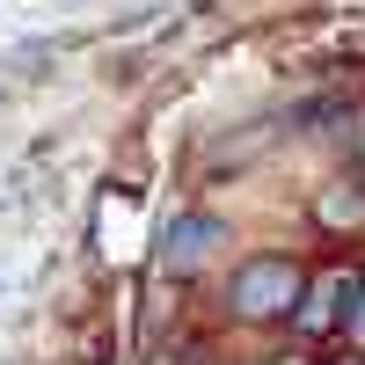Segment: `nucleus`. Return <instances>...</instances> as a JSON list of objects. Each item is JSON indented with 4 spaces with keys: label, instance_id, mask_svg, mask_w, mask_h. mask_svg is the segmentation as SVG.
<instances>
[{
    "label": "nucleus",
    "instance_id": "nucleus-1",
    "mask_svg": "<svg viewBox=\"0 0 365 365\" xmlns=\"http://www.w3.org/2000/svg\"><path fill=\"white\" fill-rule=\"evenodd\" d=\"M299 292H307V278H299L285 256H256V263L234 270L227 307H234L241 322H292V314H299Z\"/></svg>",
    "mask_w": 365,
    "mask_h": 365
},
{
    "label": "nucleus",
    "instance_id": "nucleus-2",
    "mask_svg": "<svg viewBox=\"0 0 365 365\" xmlns=\"http://www.w3.org/2000/svg\"><path fill=\"white\" fill-rule=\"evenodd\" d=\"M358 285H365V270H322V278L299 292V329L307 336H322V329H351V307H358Z\"/></svg>",
    "mask_w": 365,
    "mask_h": 365
},
{
    "label": "nucleus",
    "instance_id": "nucleus-3",
    "mask_svg": "<svg viewBox=\"0 0 365 365\" xmlns=\"http://www.w3.org/2000/svg\"><path fill=\"white\" fill-rule=\"evenodd\" d=\"M212 249H220V220H175L168 241H161V263L168 270H197Z\"/></svg>",
    "mask_w": 365,
    "mask_h": 365
},
{
    "label": "nucleus",
    "instance_id": "nucleus-4",
    "mask_svg": "<svg viewBox=\"0 0 365 365\" xmlns=\"http://www.w3.org/2000/svg\"><path fill=\"white\" fill-rule=\"evenodd\" d=\"M351 336L365 344V285H358V307H351Z\"/></svg>",
    "mask_w": 365,
    "mask_h": 365
},
{
    "label": "nucleus",
    "instance_id": "nucleus-5",
    "mask_svg": "<svg viewBox=\"0 0 365 365\" xmlns=\"http://www.w3.org/2000/svg\"><path fill=\"white\" fill-rule=\"evenodd\" d=\"M329 365H365V358H329Z\"/></svg>",
    "mask_w": 365,
    "mask_h": 365
}]
</instances>
